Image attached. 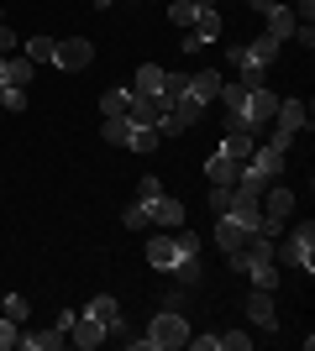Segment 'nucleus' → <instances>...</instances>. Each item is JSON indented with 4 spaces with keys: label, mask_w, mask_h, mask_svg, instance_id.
Masks as SVG:
<instances>
[{
    "label": "nucleus",
    "mask_w": 315,
    "mask_h": 351,
    "mask_svg": "<svg viewBox=\"0 0 315 351\" xmlns=\"http://www.w3.org/2000/svg\"><path fill=\"white\" fill-rule=\"evenodd\" d=\"M0 315H11V320L21 325L32 315V299H27V293H5V299H0Z\"/></svg>",
    "instance_id": "b1692460"
},
{
    "label": "nucleus",
    "mask_w": 315,
    "mask_h": 351,
    "mask_svg": "<svg viewBox=\"0 0 315 351\" xmlns=\"http://www.w3.org/2000/svg\"><path fill=\"white\" fill-rule=\"evenodd\" d=\"M126 110H132V89H105V95H100V116L105 121L126 116Z\"/></svg>",
    "instance_id": "4be33fe9"
},
{
    "label": "nucleus",
    "mask_w": 315,
    "mask_h": 351,
    "mask_svg": "<svg viewBox=\"0 0 315 351\" xmlns=\"http://www.w3.org/2000/svg\"><path fill=\"white\" fill-rule=\"evenodd\" d=\"M69 341H74V346H84V351H95L100 341H110V336H105V325H100V320H90V315L79 309V320L69 325Z\"/></svg>",
    "instance_id": "4468645a"
},
{
    "label": "nucleus",
    "mask_w": 315,
    "mask_h": 351,
    "mask_svg": "<svg viewBox=\"0 0 315 351\" xmlns=\"http://www.w3.org/2000/svg\"><path fill=\"white\" fill-rule=\"evenodd\" d=\"M158 194H163V184H158V178H142V184H137V199H158Z\"/></svg>",
    "instance_id": "473e14b6"
},
{
    "label": "nucleus",
    "mask_w": 315,
    "mask_h": 351,
    "mask_svg": "<svg viewBox=\"0 0 315 351\" xmlns=\"http://www.w3.org/2000/svg\"><path fill=\"white\" fill-rule=\"evenodd\" d=\"M242 273L253 278V289H268V293H279V278H284V273H279V263H273V257H253V263L242 267Z\"/></svg>",
    "instance_id": "f3484780"
},
{
    "label": "nucleus",
    "mask_w": 315,
    "mask_h": 351,
    "mask_svg": "<svg viewBox=\"0 0 315 351\" xmlns=\"http://www.w3.org/2000/svg\"><path fill=\"white\" fill-rule=\"evenodd\" d=\"M184 346H195V351H221V336H189Z\"/></svg>",
    "instance_id": "f704fd0d"
},
{
    "label": "nucleus",
    "mask_w": 315,
    "mask_h": 351,
    "mask_svg": "<svg viewBox=\"0 0 315 351\" xmlns=\"http://www.w3.org/2000/svg\"><path fill=\"white\" fill-rule=\"evenodd\" d=\"M205 178H210V184H226V189H231V184L242 178V162H231L226 152H210V158H205Z\"/></svg>",
    "instance_id": "a211bd4d"
},
{
    "label": "nucleus",
    "mask_w": 315,
    "mask_h": 351,
    "mask_svg": "<svg viewBox=\"0 0 315 351\" xmlns=\"http://www.w3.org/2000/svg\"><path fill=\"white\" fill-rule=\"evenodd\" d=\"M53 37H27V53H21V58H32V63H53Z\"/></svg>",
    "instance_id": "393cba45"
},
{
    "label": "nucleus",
    "mask_w": 315,
    "mask_h": 351,
    "mask_svg": "<svg viewBox=\"0 0 315 351\" xmlns=\"http://www.w3.org/2000/svg\"><path fill=\"white\" fill-rule=\"evenodd\" d=\"M221 69H200V73H189V79H184V89H189V95H195V100H215V95H221Z\"/></svg>",
    "instance_id": "dca6fc26"
},
{
    "label": "nucleus",
    "mask_w": 315,
    "mask_h": 351,
    "mask_svg": "<svg viewBox=\"0 0 315 351\" xmlns=\"http://www.w3.org/2000/svg\"><path fill=\"white\" fill-rule=\"evenodd\" d=\"M184 341H189V320H184L179 309H158V315H152V325L137 336L132 351H179Z\"/></svg>",
    "instance_id": "f257e3e1"
},
{
    "label": "nucleus",
    "mask_w": 315,
    "mask_h": 351,
    "mask_svg": "<svg viewBox=\"0 0 315 351\" xmlns=\"http://www.w3.org/2000/svg\"><path fill=\"white\" fill-rule=\"evenodd\" d=\"M63 341H69V336H63L58 325H53V330H27V336L16 341V346H27V351H58Z\"/></svg>",
    "instance_id": "412c9836"
},
{
    "label": "nucleus",
    "mask_w": 315,
    "mask_h": 351,
    "mask_svg": "<svg viewBox=\"0 0 315 351\" xmlns=\"http://www.w3.org/2000/svg\"><path fill=\"white\" fill-rule=\"evenodd\" d=\"M210 5H215V0H210Z\"/></svg>",
    "instance_id": "58836bf2"
},
{
    "label": "nucleus",
    "mask_w": 315,
    "mask_h": 351,
    "mask_svg": "<svg viewBox=\"0 0 315 351\" xmlns=\"http://www.w3.org/2000/svg\"><path fill=\"white\" fill-rule=\"evenodd\" d=\"M273 263H284V267H300L305 278H310V267H315V226H310V220L289 231V241H284V247H273Z\"/></svg>",
    "instance_id": "f03ea898"
},
{
    "label": "nucleus",
    "mask_w": 315,
    "mask_h": 351,
    "mask_svg": "<svg viewBox=\"0 0 315 351\" xmlns=\"http://www.w3.org/2000/svg\"><path fill=\"white\" fill-rule=\"evenodd\" d=\"M247 5H253V11L268 21V37H273V43H289V32L300 27V21H294V11H289L284 0H247Z\"/></svg>",
    "instance_id": "0eeeda50"
},
{
    "label": "nucleus",
    "mask_w": 315,
    "mask_h": 351,
    "mask_svg": "<svg viewBox=\"0 0 315 351\" xmlns=\"http://www.w3.org/2000/svg\"><path fill=\"white\" fill-rule=\"evenodd\" d=\"M142 205H148V220L163 226V231H179L184 226V205L174 199V194H158V199H142Z\"/></svg>",
    "instance_id": "1a4fd4ad"
},
{
    "label": "nucleus",
    "mask_w": 315,
    "mask_h": 351,
    "mask_svg": "<svg viewBox=\"0 0 315 351\" xmlns=\"http://www.w3.org/2000/svg\"><path fill=\"white\" fill-rule=\"evenodd\" d=\"M95 5H116V0H95Z\"/></svg>",
    "instance_id": "4c0bfd02"
},
{
    "label": "nucleus",
    "mask_w": 315,
    "mask_h": 351,
    "mask_svg": "<svg viewBox=\"0 0 315 351\" xmlns=\"http://www.w3.org/2000/svg\"><path fill=\"white\" fill-rule=\"evenodd\" d=\"M273 110H279V95H273L268 84L247 89V100H242V110H237V126L242 132H263V126H273Z\"/></svg>",
    "instance_id": "7ed1b4c3"
},
{
    "label": "nucleus",
    "mask_w": 315,
    "mask_h": 351,
    "mask_svg": "<svg viewBox=\"0 0 315 351\" xmlns=\"http://www.w3.org/2000/svg\"><path fill=\"white\" fill-rule=\"evenodd\" d=\"M273 126H284V132H305V126H310V105H305V100H279Z\"/></svg>",
    "instance_id": "2eb2a0df"
},
{
    "label": "nucleus",
    "mask_w": 315,
    "mask_h": 351,
    "mask_svg": "<svg viewBox=\"0 0 315 351\" xmlns=\"http://www.w3.org/2000/svg\"><path fill=\"white\" fill-rule=\"evenodd\" d=\"M126 126H132V121H126V116H116V121H105V126H100V136H105L110 147H121V142H126Z\"/></svg>",
    "instance_id": "cd10ccee"
},
{
    "label": "nucleus",
    "mask_w": 315,
    "mask_h": 351,
    "mask_svg": "<svg viewBox=\"0 0 315 351\" xmlns=\"http://www.w3.org/2000/svg\"><path fill=\"white\" fill-rule=\"evenodd\" d=\"M121 226H126V231H148V226H152V220H148V205L137 199L132 210H121Z\"/></svg>",
    "instance_id": "bb28decb"
},
{
    "label": "nucleus",
    "mask_w": 315,
    "mask_h": 351,
    "mask_svg": "<svg viewBox=\"0 0 315 351\" xmlns=\"http://www.w3.org/2000/svg\"><path fill=\"white\" fill-rule=\"evenodd\" d=\"M221 346L226 351H247V346H253V336H247V330H221Z\"/></svg>",
    "instance_id": "7c9ffc66"
},
{
    "label": "nucleus",
    "mask_w": 315,
    "mask_h": 351,
    "mask_svg": "<svg viewBox=\"0 0 315 351\" xmlns=\"http://www.w3.org/2000/svg\"><path fill=\"white\" fill-rule=\"evenodd\" d=\"M200 116H205V100H195L189 89H179V95L168 100V121H174V132H189Z\"/></svg>",
    "instance_id": "6e6552de"
},
{
    "label": "nucleus",
    "mask_w": 315,
    "mask_h": 351,
    "mask_svg": "<svg viewBox=\"0 0 315 351\" xmlns=\"http://www.w3.org/2000/svg\"><path fill=\"white\" fill-rule=\"evenodd\" d=\"M74 320H79V309H58V320H53V325H58L63 336H69V325H74Z\"/></svg>",
    "instance_id": "c9c22d12"
},
{
    "label": "nucleus",
    "mask_w": 315,
    "mask_h": 351,
    "mask_svg": "<svg viewBox=\"0 0 315 351\" xmlns=\"http://www.w3.org/2000/svg\"><path fill=\"white\" fill-rule=\"evenodd\" d=\"M158 142H163V136H158V126H142V121H132V126H126V142H121V147H132V152H152Z\"/></svg>",
    "instance_id": "aec40b11"
},
{
    "label": "nucleus",
    "mask_w": 315,
    "mask_h": 351,
    "mask_svg": "<svg viewBox=\"0 0 315 351\" xmlns=\"http://www.w3.org/2000/svg\"><path fill=\"white\" fill-rule=\"evenodd\" d=\"M0 110H27V89H16V84H5V79H0Z\"/></svg>",
    "instance_id": "a878e982"
},
{
    "label": "nucleus",
    "mask_w": 315,
    "mask_h": 351,
    "mask_svg": "<svg viewBox=\"0 0 315 351\" xmlns=\"http://www.w3.org/2000/svg\"><path fill=\"white\" fill-rule=\"evenodd\" d=\"M90 63H95L90 37H63V43L53 47V69H63V73H79V69H90Z\"/></svg>",
    "instance_id": "423d86ee"
},
{
    "label": "nucleus",
    "mask_w": 315,
    "mask_h": 351,
    "mask_svg": "<svg viewBox=\"0 0 315 351\" xmlns=\"http://www.w3.org/2000/svg\"><path fill=\"white\" fill-rule=\"evenodd\" d=\"M200 5H205V0H174V5H168V21H174L179 32H189L195 16H200Z\"/></svg>",
    "instance_id": "5701e85b"
},
{
    "label": "nucleus",
    "mask_w": 315,
    "mask_h": 351,
    "mask_svg": "<svg viewBox=\"0 0 315 351\" xmlns=\"http://www.w3.org/2000/svg\"><path fill=\"white\" fill-rule=\"evenodd\" d=\"M294 136H300V132H284V126H273L268 147H279V152H289V147H294Z\"/></svg>",
    "instance_id": "2f4dec72"
},
{
    "label": "nucleus",
    "mask_w": 315,
    "mask_h": 351,
    "mask_svg": "<svg viewBox=\"0 0 315 351\" xmlns=\"http://www.w3.org/2000/svg\"><path fill=\"white\" fill-rule=\"evenodd\" d=\"M253 132H242V126H237V121H226V136H221V147H215V152H226V158H231V162H247V158H253Z\"/></svg>",
    "instance_id": "f8f14e48"
},
{
    "label": "nucleus",
    "mask_w": 315,
    "mask_h": 351,
    "mask_svg": "<svg viewBox=\"0 0 315 351\" xmlns=\"http://www.w3.org/2000/svg\"><path fill=\"white\" fill-rule=\"evenodd\" d=\"M11 47H16V32L11 21H0V58H11Z\"/></svg>",
    "instance_id": "72a5a7b5"
},
{
    "label": "nucleus",
    "mask_w": 315,
    "mask_h": 351,
    "mask_svg": "<svg viewBox=\"0 0 315 351\" xmlns=\"http://www.w3.org/2000/svg\"><path fill=\"white\" fill-rule=\"evenodd\" d=\"M16 341H21V325H16L11 315H0V351H11Z\"/></svg>",
    "instance_id": "c756f323"
},
{
    "label": "nucleus",
    "mask_w": 315,
    "mask_h": 351,
    "mask_svg": "<svg viewBox=\"0 0 315 351\" xmlns=\"http://www.w3.org/2000/svg\"><path fill=\"white\" fill-rule=\"evenodd\" d=\"M179 89H184V79L163 73L158 63H142V69H137V79H132V95H158V100H174Z\"/></svg>",
    "instance_id": "20e7f679"
},
{
    "label": "nucleus",
    "mask_w": 315,
    "mask_h": 351,
    "mask_svg": "<svg viewBox=\"0 0 315 351\" xmlns=\"http://www.w3.org/2000/svg\"><path fill=\"white\" fill-rule=\"evenodd\" d=\"M215 37H221V11L205 0V5H200V16H195V27L184 32V43H179V47H184V53H200V47H210Z\"/></svg>",
    "instance_id": "39448f33"
},
{
    "label": "nucleus",
    "mask_w": 315,
    "mask_h": 351,
    "mask_svg": "<svg viewBox=\"0 0 315 351\" xmlns=\"http://www.w3.org/2000/svg\"><path fill=\"white\" fill-rule=\"evenodd\" d=\"M247 320L263 325V336L279 330V309H273V293L268 289H253V293H247Z\"/></svg>",
    "instance_id": "9d476101"
},
{
    "label": "nucleus",
    "mask_w": 315,
    "mask_h": 351,
    "mask_svg": "<svg viewBox=\"0 0 315 351\" xmlns=\"http://www.w3.org/2000/svg\"><path fill=\"white\" fill-rule=\"evenodd\" d=\"M163 116H168V100H158V95H132V110H126V121H142V126H158Z\"/></svg>",
    "instance_id": "ddd939ff"
},
{
    "label": "nucleus",
    "mask_w": 315,
    "mask_h": 351,
    "mask_svg": "<svg viewBox=\"0 0 315 351\" xmlns=\"http://www.w3.org/2000/svg\"><path fill=\"white\" fill-rule=\"evenodd\" d=\"M84 315H90V320H100L105 330H110V325L121 320V304H116V299H110V293H95L90 304H84Z\"/></svg>",
    "instance_id": "6ab92c4d"
},
{
    "label": "nucleus",
    "mask_w": 315,
    "mask_h": 351,
    "mask_svg": "<svg viewBox=\"0 0 315 351\" xmlns=\"http://www.w3.org/2000/svg\"><path fill=\"white\" fill-rule=\"evenodd\" d=\"M315 16V0H300V5H294V21H310Z\"/></svg>",
    "instance_id": "e433bc0d"
},
{
    "label": "nucleus",
    "mask_w": 315,
    "mask_h": 351,
    "mask_svg": "<svg viewBox=\"0 0 315 351\" xmlns=\"http://www.w3.org/2000/svg\"><path fill=\"white\" fill-rule=\"evenodd\" d=\"M231 189H237V184H231ZM231 189H226V184H210V210H215V215L231 210Z\"/></svg>",
    "instance_id": "c85d7f7f"
},
{
    "label": "nucleus",
    "mask_w": 315,
    "mask_h": 351,
    "mask_svg": "<svg viewBox=\"0 0 315 351\" xmlns=\"http://www.w3.org/2000/svg\"><path fill=\"white\" fill-rule=\"evenodd\" d=\"M148 263L158 267V273H174V263H179V236H174V231L152 236V241H148Z\"/></svg>",
    "instance_id": "9b49d317"
}]
</instances>
